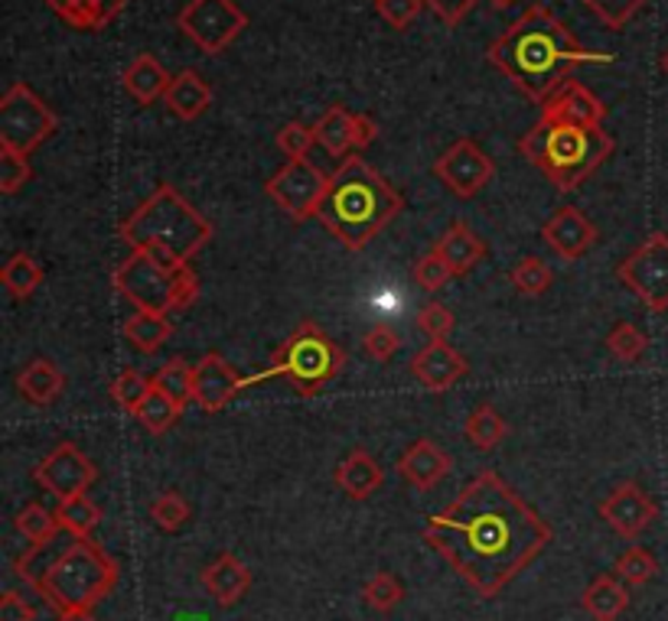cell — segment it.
<instances>
[{
	"label": "cell",
	"instance_id": "603a6c76",
	"mask_svg": "<svg viewBox=\"0 0 668 621\" xmlns=\"http://www.w3.org/2000/svg\"><path fill=\"white\" fill-rule=\"evenodd\" d=\"M203 586L206 592L223 606V609H231L235 602L245 599V592L251 589V573L248 566L235 556V553H223L216 563H209L203 569Z\"/></svg>",
	"mask_w": 668,
	"mask_h": 621
},
{
	"label": "cell",
	"instance_id": "8992f818",
	"mask_svg": "<svg viewBox=\"0 0 668 621\" xmlns=\"http://www.w3.org/2000/svg\"><path fill=\"white\" fill-rule=\"evenodd\" d=\"M118 573L121 569L115 556L85 537V541H73L30 582L46 599V606L56 609V615H66V612L95 609L101 599H108L111 589L118 586Z\"/></svg>",
	"mask_w": 668,
	"mask_h": 621
},
{
	"label": "cell",
	"instance_id": "2e32d148",
	"mask_svg": "<svg viewBox=\"0 0 668 621\" xmlns=\"http://www.w3.org/2000/svg\"><path fill=\"white\" fill-rule=\"evenodd\" d=\"M606 118V105L596 98L588 85H581L578 78H568L545 105H541V118L551 128H600Z\"/></svg>",
	"mask_w": 668,
	"mask_h": 621
},
{
	"label": "cell",
	"instance_id": "cb8c5ba5",
	"mask_svg": "<svg viewBox=\"0 0 668 621\" xmlns=\"http://www.w3.org/2000/svg\"><path fill=\"white\" fill-rule=\"evenodd\" d=\"M17 391L26 404L33 407H50L60 401V394L66 391V374L60 371V364H53L50 358H33L20 368L17 374Z\"/></svg>",
	"mask_w": 668,
	"mask_h": 621
},
{
	"label": "cell",
	"instance_id": "8fae6325",
	"mask_svg": "<svg viewBox=\"0 0 668 621\" xmlns=\"http://www.w3.org/2000/svg\"><path fill=\"white\" fill-rule=\"evenodd\" d=\"M616 280L653 313L668 309V235H649L629 258L616 264Z\"/></svg>",
	"mask_w": 668,
	"mask_h": 621
},
{
	"label": "cell",
	"instance_id": "ffe728a7",
	"mask_svg": "<svg viewBox=\"0 0 668 621\" xmlns=\"http://www.w3.org/2000/svg\"><path fill=\"white\" fill-rule=\"evenodd\" d=\"M450 469H453V459L446 456L434 439H428V436L414 439V443L398 456V476L411 484V488H418V491H431L434 484L444 482Z\"/></svg>",
	"mask_w": 668,
	"mask_h": 621
},
{
	"label": "cell",
	"instance_id": "9f6ffc18",
	"mask_svg": "<svg viewBox=\"0 0 668 621\" xmlns=\"http://www.w3.org/2000/svg\"><path fill=\"white\" fill-rule=\"evenodd\" d=\"M489 3H493L496 10H509V7H513V3H519V0H489Z\"/></svg>",
	"mask_w": 668,
	"mask_h": 621
},
{
	"label": "cell",
	"instance_id": "b9f144b4",
	"mask_svg": "<svg viewBox=\"0 0 668 621\" xmlns=\"http://www.w3.org/2000/svg\"><path fill=\"white\" fill-rule=\"evenodd\" d=\"M363 599L369 602L375 612H391V609L401 606L405 586L391 573H375L369 582L363 586Z\"/></svg>",
	"mask_w": 668,
	"mask_h": 621
},
{
	"label": "cell",
	"instance_id": "f907efd6",
	"mask_svg": "<svg viewBox=\"0 0 668 621\" xmlns=\"http://www.w3.org/2000/svg\"><path fill=\"white\" fill-rule=\"evenodd\" d=\"M0 621H36V609L17 596V592H3L0 599Z\"/></svg>",
	"mask_w": 668,
	"mask_h": 621
},
{
	"label": "cell",
	"instance_id": "7c38bea8",
	"mask_svg": "<svg viewBox=\"0 0 668 621\" xmlns=\"http://www.w3.org/2000/svg\"><path fill=\"white\" fill-rule=\"evenodd\" d=\"M265 193L274 199V206L281 208L291 221H306L313 218L326 193H330V176L313 166L306 156L303 160H288L268 183Z\"/></svg>",
	"mask_w": 668,
	"mask_h": 621
},
{
	"label": "cell",
	"instance_id": "ee69618b",
	"mask_svg": "<svg viewBox=\"0 0 668 621\" xmlns=\"http://www.w3.org/2000/svg\"><path fill=\"white\" fill-rule=\"evenodd\" d=\"M418 326H421V333H424L431 342H446L450 333H453V326H456V316H453V309L444 306V303H428V306L418 313Z\"/></svg>",
	"mask_w": 668,
	"mask_h": 621
},
{
	"label": "cell",
	"instance_id": "4fadbf2b",
	"mask_svg": "<svg viewBox=\"0 0 668 621\" xmlns=\"http://www.w3.org/2000/svg\"><path fill=\"white\" fill-rule=\"evenodd\" d=\"M434 176L444 183L446 189L460 199H473L480 196L493 176H496V163L493 156L470 138H460L444 150V156H438L434 163Z\"/></svg>",
	"mask_w": 668,
	"mask_h": 621
},
{
	"label": "cell",
	"instance_id": "277c9868",
	"mask_svg": "<svg viewBox=\"0 0 668 621\" xmlns=\"http://www.w3.org/2000/svg\"><path fill=\"white\" fill-rule=\"evenodd\" d=\"M118 235L131 251L157 244L190 264L213 241V221L200 215V208L190 206L170 183H160L148 199L121 221Z\"/></svg>",
	"mask_w": 668,
	"mask_h": 621
},
{
	"label": "cell",
	"instance_id": "c3c4849f",
	"mask_svg": "<svg viewBox=\"0 0 668 621\" xmlns=\"http://www.w3.org/2000/svg\"><path fill=\"white\" fill-rule=\"evenodd\" d=\"M450 280H453V271L446 268L444 261H441L434 251H431V254H424V258L414 264V283H418L421 290H428V293L444 290Z\"/></svg>",
	"mask_w": 668,
	"mask_h": 621
},
{
	"label": "cell",
	"instance_id": "9c48e42d",
	"mask_svg": "<svg viewBox=\"0 0 668 621\" xmlns=\"http://www.w3.org/2000/svg\"><path fill=\"white\" fill-rule=\"evenodd\" d=\"M56 128H60V118L26 81H13L3 91V98H0V143L30 156L40 143L53 138Z\"/></svg>",
	"mask_w": 668,
	"mask_h": 621
},
{
	"label": "cell",
	"instance_id": "6da1fadb",
	"mask_svg": "<svg viewBox=\"0 0 668 621\" xmlns=\"http://www.w3.org/2000/svg\"><path fill=\"white\" fill-rule=\"evenodd\" d=\"M424 541L483 599H496L551 544V527L513 484L486 469L446 511L428 518Z\"/></svg>",
	"mask_w": 668,
	"mask_h": 621
},
{
	"label": "cell",
	"instance_id": "680465c9",
	"mask_svg": "<svg viewBox=\"0 0 668 621\" xmlns=\"http://www.w3.org/2000/svg\"><path fill=\"white\" fill-rule=\"evenodd\" d=\"M375 3H378V0H375Z\"/></svg>",
	"mask_w": 668,
	"mask_h": 621
},
{
	"label": "cell",
	"instance_id": "f1b7e54d",
	"mask_svg": "<svg viewBox=\"0 0 668 621\" xmlns=\"http://www.w3.org/2000/svg\"><path fill=\"white\" fill-rule=\"evenodd\" d=\"M466 439L480 449V453H493L496 446H503V439L509 436V423L493 404H480L463 423Z\"/></svg>",
	"mask_w": 668,
	"mask_h": 621
},
{
	"label": "cell",
	"instance_id": "d590c367",
	"mask_svg": "<svg viewBox=\"0 0 668 621\" xmlns=\"http://www.w3.org/2000/svg\"><path fill=\"white\" fill-rule=\"evenodd\" d=\"M17 531L30 541V544H53V537H56V531H63L60 527V521H56V514H50L43 504H26L20 514H17Z\"/></svg>",
	"mask_w": 668,
	"mask_h": 621
},
{
	"label": "cell",
	"instance_id": "5bb4252c",
	"mask_svg": "<svg viewBox=\"0 0 668 621\" xmlns=\"http://www.w3.org/2000/svg\"><path fill=\"white\" fill-rule=\"evenodd\" d=\"M33 479L43 484L50 494H56L60 501H66V498H75V494H85L88 484L98 479V469H95V462L75 443H60L33 469Z\"/></svg>",
	"mask_w": 668,
	"mask_h": 621
},
{
	"label": "cell",
	"instance_id": "681fc988",
	"mask_svg": "<svg viewBox=\"0 0 668 621\" xmlns=\"http://www.w3.org/2000/svg\"><path fill=\"white\" fill-rule=\"evenodd\" d=\"M375 7H378L381 20H385L388 26H395V30H408V26L418 20L424 0H378Z\"/></svg>",
	"mask_w": 668,
	"mask_h": 621
},
{
	"label": "cell",
	"instance_id": "7402d4cb",
	"mask_svg": "<svg viewBox=\"0 0 668 621\" xmlns=\"http://www.w3.org/2000/svg\"><path fill=\"white\" fill-rule=\"evenodd\" d=\"M163 105L180 118V121H196L206 115V108L213 105V88L209 81L196 69L176 72L166 85Z\"/></svg>",
	"mask_w": 668,
	"mask_h": 621
},
{
	"label": "cell",
	"instance_id": "e575fe53",
	"mask_svg": "<svg viewBox=\"0 0 668 621\" xmlns=\"http://www.w3.org/2000/svg\"><path fill=\"white\" fill-rule=\"evenodd\" d=\"M150 521H153V527H160V531H166V534H176V531H183L186 527V521H190V504H186V498L180 494V491H163V494H157V501L150 504Z\"/></svg>",
	"mask_w": 668,
	"mask_h": 621
},
{
	"label": "cell",
	"instance_id": "816d5d0a",
	"mask_svg": "<svg viewBox=\"0 0 668 621\" xmlns=\"http://www.w3.org/2000/svg\"><path fill=\"white\" fill-rule=\"evenodd\" d=\"M441 20H444L446 26H456L473 7H476V0H424Z\"/></svg>",
	"mask_w": 668,
	"mask_h": 621
},
{
	"label": "cell",
	"instance_id": "30bf717a",
	"mask_svg": "<svg viewBox=\"0 0 668 621\" xmlns=\"http://www.w3.org/2000/svg\"><path fill=\"white\" fill-rule=\"evenodd\" d=\"M176 26L196 50L219 56L248 26V13L235 0H190L180 10Z\"/></svg>",
	"mask_w": 668,
	"mask_h": 621
},
{
	"label": "cell",
	"instance_id": "52a82bcc",
	"mask_svg": "<svg viewBox=\"0 0 668 621\" xmlns=\"http://www.w3.org/2000/svg\"><path fill=\"white\" fill-rule=\"evenodd\" d=\"M115 290L144 313H173L186 309L200 296V276L186 261H180L166 248H134L115 271Z\"/></svg>",
	"mask_w": 668,
	"mask_h": 621
},
{
	"label": "cell",
	"instance_id": "44dd1931",
	"mask_svg": "<svg viewBox=\"0 0 668 621\" xmlns=\"http://www.w3.org/2000/svg\"><path fill=\"white\" fill-rule=\"evenodd\" d=\"M431 251L453 271V276H466L486 258V241L466 221H453Z\"/></svg>",
	"mask_w": 668,
	"mask_h": 621
},
{
	"label": "cell",
	"instance_id": "db71d44e",
	"mask_svg": "<svg viewBox=\"0 0 668 621\" xmlns=\"http://www.w3.org/2000/svg\"><path fill=\"white\" fill-rule=\"evenodd\" d=\"M128 7V0H95V10H98V23L108 26L121 10Z\"/></svg>",
	"mask_w": 668,
	"mask_h": 621
},
{
	"label": "cell",
	"instance_id": "d6986e66",
	"mask_svg": "<svg viewBox=\"0 0 668 621\" xmlns=\"http://www.w3.org/2000/svg\"><path fill=\"white\" fill-rule=\"evenodd\" d=\"M466 371H470L466 358L446 342H431L411 358V374L431 394H444L450 388H456L466 378Z\"/></svg>",
	"mask_w": 668,
	"mask_h": 621
},
{
	"label": "cell",
	"instance_id": "836d02e7",
	"mask_svg": "<svg viewBox=\"0 0 668 621\" xmlns=\"http://www.w3.org/2000/svg\"><path fill=\"white\" fill-rule=\"evenodd\" d=\"M150 391H153V381H148L138 368H128V371H121V374L111 381V397H115V404L131 416L138 414V407L148 401Z\"/></svg>",
	"mask_w": 668,
	"mask_h": 621
},
{
	"label": "cell",
	"instance_id": "4316f807",
	"mask_svg": "<svg viewBox=\"0 0 668 621\" xmlns=\"http://www.w3.org/2000/svg\"><path fill=\"white\" fill-rule=\"evenodd\" d=\"M170 72L163 69L150 53H141L128 69H125V91L138 101V105H153L157 98L166 95V85H170Z\"/></svg>",
	"mask_w": 668,
	"mask_h": 621
},
{
	"label": "cell",
	"instance_id": "9a60e30c",
	"mask_svg": "<svg viewBox=\"0 0 668 621\" xmlns=\"http://www.w3.org/2000/svg\"><path fill=\"white\" fill-rule=\"evenodd\" d=\"M600 518L626 541L646 534L653 521L659 518V504L646 494V488L636 482L616 484L603 501H600Z\"/></svg>",
	"mask_w": 668,
	"mask_h": 621
},
{
	"label": "cell",
	"instance_id": "4dcf8cb0",
	"mask_svg": "<svg viewBox=\"0 0 668 621\" xmlns=\"http://www.w3.org/2000/svg\"><path fill=\"white\" fill-rule=\"evenodd\" d=\"M170 333H173V326H170V319L160 316V313H144V309H138V313L125 323V339L138 348V351H144V355H153L157 348L170 339Z\"/></svg>",
	"mask_w": 668,
	"mask_h": 621
},
{
	"label": "cell",
	"instance_id": "f5cc1de1",
	"mask_svg": "<svg viewBox=\"0 0 668 621\" xmlns=\"http://www.w3.org/2000/svg\"><path fill=\"white\" fill-rule=\"evenodd\" d=\"M378 138V124L369 115H356V150H366Z\"/></svg>",
	"mask_w": 668,
	"mask_h": 621
},
{
	"label": "cell",
	"instance_id": "5b68a950",
	"mask_svg": "<svg viewBox=\"0 0 668 621\" xmlns=\"http://www.w3.org/2000/svg\"><path fill=\"white\" fill-rule=\"evenodd\" d=\"M616 140L603 128H551L538 121L519 140V153L561 193H574L613 156Z\"/></svg>",
	"mask_w": 668,
	"mask_h": 621
},
{
	"label": "cell",
	"instance_id": "74e56055",
	"mask_svg": "<svg viewBox=\"0 0 668 621\" xmlns=\"http://www.w3.org/2000/svg\"><path fill=\"white\" fill-rule=\"evenodd\" d=\"M30 179H33V166H30L26 153L0 143V193L3 196H17Z\"/></svg>",
	"mask_w": 668,
	"mask_h": 621
},
{
	"label": "cell",
	"instance_id": "d4e9b609",
	"mask_svg": "<svg viewBox=\"0 0 668 621\" xmlns=\"http://www.w3.org/2000/svg\"><path fill=\"white\" fill-rule=\"evenodd\" d=\"M333 482L340 484V491L353 501H366L371 498L381 482H385V472L381 466L375 462V456H369L366 449H353L333 472Z\"/></svg>",
	"mask_w": 668,
	"mask_h": 621
},
{
	"label": "cell",
	"instance_id": "bcb514c9",
	"mask_svg": "<svg viewBox=\"0 0 668 621\" xmlns=\"http://www.w3.org/2000/svg\"><path fill=\"white\" fill-rule=\"evenodd\" d=\"M50 7L75 30H101L95 0H50Z\"/></svg>",
	"mask_w": 668,
	"mask_h": 621
},
{
	"label": "cell",
	"instance_id": "ba28073f",
	"mask_svg": "<svg viewBox=\"0 0 668 621\" xmlns=\"http://www.w3.org/2000/svg\"><path fill=\"white\" fill-rule=\"evenodd\" d=\"M340 371H343L340 346L313 319H303L298 329L278 346V351L271 355V364L265 371L245 378V388L271 381V378H288V384L298 391L300 397H313L330 381H336Z\"/></svg>",
	"mask_w": 668,
	"mask_h": 621
},
{
	"label": "cell",
	"instance_id": "11a10c76",
	"mask_svg": "<svg viewBox=\"0 0 668 621\" xmlns=\"http://www.w3.org/2000/svg\"><path fill=\"white\" fill-rule=\"evenodd\" d=\"M60 621H95V609H82V612H66Z\"/></svg>",
	"mask_w": 668,
	"mask_h": 621
},
{
	"label": "cell",
	"instance_id": "f546056e",
	"mask_svg": "<svg viewBox=\"0 0 668 621\" xmlns=\"http://www.w3.org/2000/svg\"><path fill=\"white\" fill-rule=\"evenodd\" d=\"M0 283H3V290H7L13 299H30V296L43 286V268H40L26 251H17V254L3 264Z\"/></svg>",
	"mask_w": 668,
	"mask_h": 621
},
{
	"label": "cell",
	"instance_id": "1f68e13d",
	"mask_svg": "<svg viewBox=\"0 0 668 621\" xmlns=\"http://www.w3.org/2000/svg\"><path fill=\"white\" fill-rule=\"evenodd\" d=\"M150 381H153V388H157L166 401H173L180 411H186V404L193 401V368H190L183 358H170Z\"/></svg>",
	"mask_w": 668,
	"mask_h": 621
},
{
	"label": "cell",
	"instance_id": "7bdbcfd3",
	"mask_svg": "<svg viewBox=\"0 0 668 621\" xmlns=\"http://www.w3.org/2000/svg\"><path fill=\"white\" fill-rule=\"evenodd\" d=\"M610 30H623L649 0H584Z\"/></svg>",
	"mask_w": 668,
	"mask_h": 621
},
{
	"label": "cell",
	"instance_id": "60d3db41",
	"mask_svg": "<svg viewBox=\"0 0 668 621\" xmlns=\"http://www.w3.org/2000/svg\"><path fill=\"white\" fill-rule=\"evenodd\" d=\"M180 414H183V411H180V407H176L173 401H166V397H163V394H160V391L153 388V391L148 394V401H144V404L138 407V414H134V416H138V423H141V426H144L148 433L160 436V433H166V429H170V426L176 423V416H180Z\"/></svg>",
	"mask_w": 668,
	"mask_h": 621
},
{
	"label": "cell",
	"instance_id": "7dc6e473",
	"mask_svg": "<svg viewBox=\"0 0 668 621\" xmlns=\"http://www.w3.org/2000/svg\"><path fill=\"white\" fill-rule=\"evenodd\" d=\"M363 348L369 351L375 361H391L398 355V348H401V336H398L395 326L375 323L369 333H366V339H363Z\"/></svg>",
	"mask_w": 668,
	"mask_h": 621
},
{
	"label": "cell",
	"instance_id": "83f0119b",
	"mask_svg": "<svg viewBox=\"0 0 668 621\" xmlns=\"http://www.w3.org/2000/svg\"><path fill=\"white\" fill-rule=\"evenodd\" d=\"M316 143L330 153V156H349L356 150V115L343 105H333L316 124Z\"/></svg>",
	"mask_w": 668,
	"mask_h": 621
},
{
	"label": "cell",
	"instance_id": "6f0895ef",
	"mask_svg": "<svg viewBox=\"0 0 668 621\" xmlns=\"http://www.w3.org/2000/svg\"><path fill=\"white\" fill-rule=\"evenodd\" d=\"M662 69H666V75H668V53H666V56H662Z\"/></svg>",
	"mask_w": 668,
	"mask_h": 621
},
{
	"label": "cell",
	"instance_id": "e0dca14e",
	"mask_svg": "<svg viewBox=\"0 0 668 621\" xmlns=\"http://www.w3.org/2000/svg\"><path fill=\"white\" fill-rule=\"evenodd\" d=\"M241 391L245 378H238L219 351H209L193 364V401L203 414H223Z\"/></svg>",
	"mask_w": 668,
	"mask_h": 621
},
{
	"label": "cell",
	"instance_id": "f35d334b",
	"mask_svg": "<svg viewBox=\"0 0 668 621\" xmlns=\"http://www.w3.org/2000/svg\"><path fill=\"white\" fill-rule=\"evenodd\" d=\"M606 348L619 361H639L646 355V348H649V339H646V333L639 326H633V323L623 319V323H616L606 333Z\"/></svg>",
	"mask_w": 668,
	"mask_h": 621
},
{
	"label": "cell",
	"instance_id": "8d00e7d4",
	"mask_svg": "<svg viewBox=\"0 0 668 621\" xmlns=\"http://www.w3.org/2000/svg\"><path fill=\"white\" fill-rule=\"evenodd\" d=\"M613 573H616L626 586H646V582L656 579L659 563H656V556L646 551V547H633V551L619 553Z\"/></svg>",
	"mask_w": 668,
	"mask_h": 621
},
{
	"label": "cell",
	"instance_id": "484cf974",
	"mask_svg": "<svg viewBox=\"0 0 668 621\" xmlns=\"http://www.w3.org/2000/svg\"><path fill=\"white\" fill-rule=\"evenodd\" d=\"M584 612L594 621H616L629 609V592L626 582L616 573H600L594 582L581 596Z\"/></svg>",
	"mask_w": 668,
	"mask_h": 621
},
{
	"label": "cell",
	"instance_id": "f6af8a7d",
	"mask_svg": "<svg viewBox=\"0 0 668 621\" xmlns=\"http://www.w3.org/2000/svg\"><path fill=\"white\" fill-rule=\"evenodd\" d=\"M316 143V131L300 124V121H288L281 131H278V150L288 156V160H303Z\"/></svg>",
	"mask_w": 668,
	"mask_h": 621
},
{
	"label": "cell",
	"instance_id": "7a4b0ae2",
	"mask_svg": "<svg viewBox=\"0 0 668 621\" xmlns=\"http://www.w3.org/2000/svg\"><path fill=\"white\" fill-rule=\"evenodd\" d=\"M486 59L521 88L528 101L545 105L578 66L613 63V53L584 50L545 3H535L496 43H489Z\"/></svg>",
	"mask_w": 668,
	"mask_h": 621
},
{
	"label": "cell",
	"instance_id": "ac0fdd59",
	"mask_svg": "<svg viewBox=\"0 0 668 621\" xmlns=\"http://www.w3.org/2000/svg\"><path fill=\"white\" fill-rule=\"evenodd\" d=\"M541 241L561 258V261H581L596 241L594 221L574 206H561L541 228Z\"/></svg>",
	"mask_w": 668,
	"mask_h": 621
},
{
	"label": "cell",
	"instance_id": "3957f363",
	"mask_svg": "<svg viewBox=\"0 0 668 621\" xmlns=\"http://www.w3.org/2000/svg\"><path fill=\"white\" fill-rule=\"evenodd\" d=\"M401 193L363 156H346L330 176V193L316 218L349 251H363L401 215Z\"/></svg>",
	"mask_w": 668,
	"mask_h": 621
},
{
	"label": "cell",
	"instance_id": "d6a6232c",
	"mask_svg": "<svg viewBox=\"0 0 668 621\" xmlns=\"http://www.w3.org/2000/svg\"><path fill=\"white\" fill-rule=\"evenodd\" d=\"M56 521H60V527H63L66 534H73L75 541H85V537L98 527L101 511H98V504H95L88 494H75V498L60 501Z\"/></svg>",
	"mask_w": 668,
	"mask_h": 621
},
{
	"label": "cell",
	"instance_id": "ab89813d",
	"mask_svg": "<svg viewBox=\"0 0 668 621\" xmlns=\"http://www.w3.org/2000/svg\"><path fill=\"white\" fill-rule=\"evenodd\" d=\"M509 280H513L516 293H521V296H541V293H548L554 274L541 258H521L519 264L513 268Z\"/></svg>",
	"mask_w": 668,
	"mask_h": 621
}]
</instances>
